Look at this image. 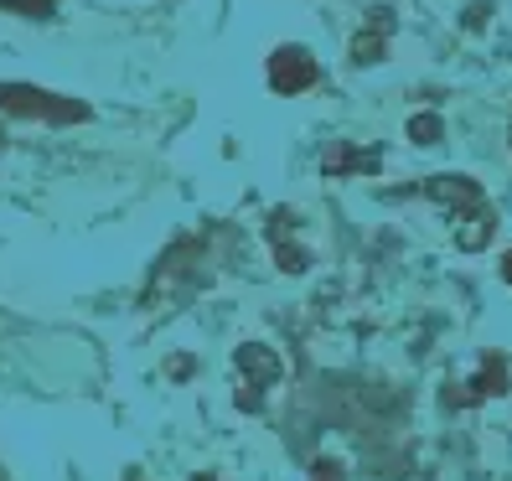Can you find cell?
Segmentation results:
<instances>
[{
	"label": "cell",
	"instance_id": "obj_2",
	"mask_svg": "<svg viewBox=\"0 0 512 481\" xmlns=\"http://www.w3.org/2000/svg\"><path fill=\"white\" fill-rule=\"evenodd\" d=\"M0 109L21 119H47V125H83L88 119V104L47 94V88H32V83H0Z\"/></svg>",
	"mask_w": 512,
	"mask_h": 481
},
{
	"label": "cell",
	"instance_id": "obj_1",
	"mask_svg": "<svg viewBox=\"0 0 512 481\" xmlns=\"http://www.w3.org/2000/svg\"><path fill=\"white\" fill-rule=\"evenodd\" d=\"M425 197H435L440 207H450V213H466V228L456 233L461 249H487L492 244L497 213L487 207V197H481V182H471V176H430Z\"/></svg>",
	"mask_w": 512,
	"mask_h": 481
},
{
	"label": "cell",
	"instance_id": "obj_6",
	"mask_svg": "<svg viewBox=\"0 0 512 481\" xmlns=\"http://www.w3.org/2000/svg\"><path fill=\"white\" fill-rule=\"evenodd\" d=\"M269 244H275V259H280V269H290V275H306L311 269V249L295 238V213L269 218Z\"/></svg>",
	"mask_w": 512,
	"mask_h": 481
},
{
	"label": "cell",
	"instance_id": "obj_8",
	"mask_svg": "<svg viewBox=\"0 0 512 481\" xmlns=\"http://www.w3.org/2000/svg\"><path fill=\"white\" fill-rule=\"evenodd\" d=\"M326 176H352V171H378L383 166V156H378V150H357V145H347V140H337V145H331L326 150Z\"/></svg>",
	"mask_w": 512,
	"mask_h": 481
},
{
	"label": "cell",
	"instance_id": "obj_3",
	"mask_svg": "<svg viewBox=\"0 0 512 481\" xmlns=\"http://www.w3.org/2000/svg\"><path fill=\"white\" fill-rule=\"evenodd\" d=\"M233 363H238V394H233V399H238V409L259 414V409H264V394L285 378L280 352H275V347H264V342H244Z\"/></svg>",
	"mask_w": 512,
	"mask_h": 481
},
{
	"label": "cell",
	"instance_id": "obj_9",
	"mask_svg": "<svg viewBox=\"0 0 512 481\" xmlns=\"http://www.w3.org/2000/svg\"><path fill=\"white\" fill-rule=\"evenodd\" d=\"M440 135H445V119L440 114H414L409 119V140L414 145H440Z\"/></svg>",
	"mask_w": 512,
	"mask_h": 481
},
{
	"label": "cell",
	"instance_id": "obj_12",
	"mask_svg": "<svg viewBox=\"0 0 512 481\" xmlns=\"http://www.w3.org/2000/svg\"><path fill=\"white\" fill-rule=\"evenodd\" d=\"M502 280H507V285H512V249H507V254H502Z\"/></svg>",
	"mask_w": 512,
	"mask_h": 481
},
{
	"label": "cell",
	"instance_id": "obj_13",
	"mask_svg": "<svg viewBox=\"0 0 512 481\" xmlns=\"http://www.w3.org/2000/svg\"><path fill=\"white\" fill-rule=\"evenodd\" d=\"M202 481H218V476H202Z\"/></svg>",
	"mask_w": 512,
	"mask_h": 481
},
{
	"label": "cell",
	"instance_id": "obj_7",
	"mask_svg": "<svg viewBox=\"0 0 512 481\" xmlns=\"http://www.w3.org/2000/svg\"><path fill=\"white\" fill-rule=\"evenodd\" d=\"M388 37H394V11L388 6H378L373 16H368V26L352 37V63L357 68H368V63H383V47H388Z\"/></svg>",
	"mask_w": 512,
	"mask_h": 481
},
{
	"label": "cell",
	"instance_id": "obj_10",
	"mask_svg": "<svg viewBox=\"0 0 512 481\" xmlns=\"http://www.w3.org/2000/svg\"><path fill=\"white\" fill-rule=\"evenodd\" d=\"M0 11H16V16H32V21H47L57 11V0H0Z\"/></svg>",
	"mask_w": 512,
	"mask_h": 481
},
{
	"label": "cell",
	"instance_id": "obj_11",
	"mask_svg": "<svg viewBox=\"0 0 512 481\" xmlns=\"http://www.w3.org/2000/svg\"><path fill=\"white\" fill-rule=\"evenodd\" d=\"M311 471H316V481H342V466L337 461H316Z\"/></svg>",
	"mask_w": 512,
	"mask_h": 481
},
{
	"label": "cell",
	"instance_id": "obj_5",
	"mask_svg": "<svg viewBox=\"0 0 512 481\" xmlns=\"http://www.w3.org/2000/svg\"><path fill=\"white\" fill-rule=\"evenodd\" d=\"M316 78H321V68L306 47H280L269 57V88L275 94H306V88H316Z\"/></svg>",
	"mask_w": 512,
	"mask_h": 481
},
{
	"label": "cell",
	"instance_id": "obj_4",
	"mask_svg": "<svg viewBox=\"0 0 512 481\" xmlns=\"http://www.w3.org/2000/svg\"><path fill=\"white\" fill-rule=\"evenodd\" d=\"M507 388H512V368H507V357H481V368H476L466 383L445 388V404H450V409H471V404H481V399L507 394Z\"/></svg>",
	"mask_w": 512,
	"mask_h": 481
}]
</instances>
